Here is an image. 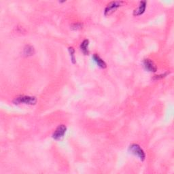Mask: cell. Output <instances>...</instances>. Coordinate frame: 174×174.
<instances>
[{"mask_svg":"<svg viewBox=\"0 0 174 174\" xmlns=\"http://www.w3.org/2000/svg\"><path fill=\"white\" fill-rule=\"evenodd\" d=\"M13 103L16 105L21 104V103H25V104L27 105H35L37 103V99L35 97L21 95L14 99Z\"/></svg>","mask_w":174,"mask_h":174,"instance_id":"1","label":"cell"},{"mask_svg":"<svg viewBox=\"0 0 174 174\" xmlns=\"http://www.w3.org/2000/svg\"><path fill=\"white\" fill-rule=\"evenodd\" d=\"M129 152H131V153H132L133 154L138 157L141 161H143L145 160L146 154L144 153L143 150L141 148V147H140L138 144H136V143L131 144L129 148Z\"/></svg>","mask_w":174,"mask_h":174,"instance_id":"2","label":"cell"},{"mask_svg":"<svg viewBox=\"0 0 174 174\" xmlns=\"http://www.w3.org/2000/svg\"><path fill=\"white\" fill-rule=\"evenodd\" d=\"M124 2L122 1H114L108 3L104 10L105 16H110L122 6Z\"/></svg>","mask_w":174,"mask_h":174,"instance_id":"3","label":"cell"},{"mask_svg":"<svg viewBox=\"0 0 174 174\" xmlns=\"http://www.w3.org/2000/svg\"><path fill=\"white\" fill-rule=\"evenodd\" d=\"M67 128L64 125H61L56 129V130L53 133V138L55 140H59L61 139L64 136L66 132Z\"/></svg>","mask_w":174,"mask_h":174,"instance_id":"4","label":"cell"},{"mask_svg":"<svg viewBox=\"0 0 174 174\" xmlns=\"http://www.w3.org/2000/svg\"><path fill=\"white\" fill-rule=\"evenodd\" d=\"M143 66L147 71L150 72H157V68L156 65L154 63L153 61H151L149 59H146L143 61Z\"/></svg>","mask_w":174,"mask_h":174,"instance_id":"5","label":"cell"},{"mask_svg":"<svg viewBox=\"0 0 174 174\" xmlns=\"http://www.w3.org/2000/svg\"><path fill=\"white\" fill-rule=\"evenodd\" d=\"M146 8V2L142 1L139 3V7L137 9H135L133 12V15L134 16H140L142 15L143 12H145V10Z\"/></svg>","mask_w":174,"mask_h":174,"instance_id":"6","label":"cell"},{"mask_svg":"<svg viewBox=\"0 0 174 174\" xmlns=\"http://www.w3.org/2000/svg\"><path fill=\"white\" fill-rule=\"evenodd\" d=\"M92 58H93V60L97 63V64L99 67H100L101 68H103V69H105L106 68V63H105V61L103 60V59H101V58H100L99 56H98V55L97 54H93V56H92Z\"/></svg>","mask_w":174,"mask_h":174,"instance_id":"7","label":"cell"},{"mask_svg":"<svg viewBox=\"0 0 174 174\" xmlns=\"http://www.w3.org/2000/svg\"><path fill=\"white\" fill-rule=\"evenodd\" d=\"M88 44H89V41H88V40H84L80 44V49L85 55H88L89 54V50H88Z\"/></svg>","mask_w":174,"mask_h":174,"instance_id":"8","label":"cell"},{"mask_svg":"<svg viewBox=\"0 0 174 174\" xmlns=\"http://www.w3.org/2000/svg\"><path fill=\"white\" fill-rule=\"evenodd\" d=\"M35 51H34V49L33 47L31 46H26L24 49V51H23V54L25 55V56L29 57V56H32L34 54Z\"/></svg>","mask_w":174,"mask_h":174,"instance_id":"9","label":"cell"},{"mask_svg":"<svg viewBox=\"0 0 174 174\" xmlns=\"http://www.w3.org/2000/svg\"><path fill=\"white\" fill-rule=\"evenodd\" d=\"M68 50H69V54H70V57H71V60L73 63L75 64L76 63V59H75V55H74L75 50H74V49H73V47H69Z\"/></svg>","mask_w":174,"mask_h":174,"instance_id":"10","label":"cell"},{"mask_svg":"<svg viewBox=\"0 0 174 174\" xmlns=\"http://www.w3.org/2000/svg\"><path fill=\"white\" fill-rule=\"evenodd\" d=\"M82 25H81V24H73V25H72V29H81L82 28Z\"/></svg>","mask_w":174,"mask_h":174,"instance_id":"11","label":"cell"}]
</instances>
